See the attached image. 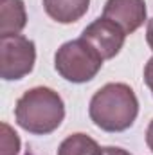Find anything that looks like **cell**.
I'll return each instance as SVG.
<instances>
[{
    "mask_svg": "<svg viewBox=\"0 0 153 155\" xmlns=\"http://www.w3.org/2000/svg\"><path fill=\"white\" fill-rule=\"evenodd\" d=\"M139 114V101L126 83H106L90 99L88 116L92 123L110 134L128 130Z\"/></svg>",
    "mask_w": 153,
    "mask_h": 155,
    "instance_id": "1",
    "label": "cell"
},
{
    "mask_svg": "<svg viewBox=\"0 0 153 155\" xmlns=\"http://www.w3.org/2000/svg\"><path fill=\"white\" fill-rule=\"evenodd\" d=\"M15 119L20 128L34 135L52 134L65 119L61 96L49 87H34L22 94L15 107Z\"/></svg>",
    "mask_w": 153,
    "mask_h": 155,
    "instance_id": "2",
    "label": "cell"
},
{
    "mask_svg": "<svg viewBox=\"0 0 153 155\" xmlns=\"http://www.w3.org/2000/svg\"><path fill=\"white\" fill-rule=\"evenodd\" d=\"M101 54L83 38L65 41L54 56L58 74L70 83H86L97 76L103 67Z\"/></svg>",
    "mask_w": 153,
    "mask_h": 155,
    "instance_id": "3",
    "label": "cell"
},
{
    "mask_svg": "<svg viewBox=\"0 0 153 155\" xmlns=\"http://www.w3.org/2000/svg\"><path fill=\"white\" fill-rule=\"evenodd\" d=\"M36 61L34 41L22 35L0 36V76L5 81L31 74Z\"/></svg>",
    "mask_w": 153,
    "mask_h": 155,
    "instance_id": "4",
    "label": "cell"
},
{
    "mask_svg": "<svg viewBox=\"0 0 153 155\" xmlns=\"http://www.w3.org/2000/svg\"><path fill=\"white\" fill-rule=\"evenodd\" d=\"M81 38L86 40L101 54L103 60H112L122 49L126 33L112 20L99 16L97 20H94L90 25H86L83 29Z\"/></svg>",
    "mask_w": 153,
    "mask_h": 155,
    "instance_id": "5",
    "label": "cell"
},
{
    "mask_svg": "<svg viewBox=\"0 0 153 155\" xmlns=\"http://www.w3.org/2000/svg\"><path fill=\"white\" fill-rule=\"evenodd\" d=\"M146 2L144 0H106L103 16L117 24L126 36L135 33L146 22Z\"/></svg>",
    "mask_w": 153,
    "mask_h": 155,
    "instance_id": "6",
    "label": "cell"
},
{
    "mask_svg": "<svg viewBox=\"0 0 153 155\" xmlns=\"http://www.w3.org/2000/svg\"><path fill=\"white\" fill-rule=\"evenodd\" d=\"M90 0H43L45 13L58 24H74L86 15Z\"/></svg>",
    "mask_w": 153,
    "mask_h": 155,
    "instance_id": "7",
    "label": "cell"
},
{
    "mask_svg": "<svg viewBox=\"0 0 153 155\" xmlns=\"http://www.w3.org/2000/svg\"><path fill=\"white\" fill-rule=\"evenodd\" d=\"M27 24L25 5L22 0H2L0 2V36L20 35Z\"/></svg>",
    "mask_w": 153,
    "mask_h": 155,
    "instance_id": "8",
    "label": "cell"
},
{
    "mask_svg": "<svg viewBox=\"0 0 153 155\" xmlns=\"http://www.w3.org/2000/svg\"><path fill=\"white\" fill-rule=\"evenodd\" d=\"M56 155H105L103 148L86 134H72L58 146Z\"/></svg>",
    "mask_w": 153,
    "mask_h": 155,
    "instance_id": "9",
    "label": "cell"
},
{
    "mask_svg": "<svg viewBox=\"0 0 153 155\" xmlns=\"http://www.w3.org/2000/svg\"><path fill=\"white\" fill-rule=\"evenodd\" d=\"M4 137H2V155H16L20 150V139L18 135L9 128V124H2Z\"/></svg>",
    "mask_w": 153,
    "mask_h": 155,
    "instance_id": "10",
    "label": "cell"
},
{
    "mask_svg": "<svg viewBox=\"0 0 153 155\" xmlns=\"http://www.w3.org/2000/svg\"><path fill=\"white\" fill-rule=\"evenodd\" d=\"M144 83L148 85L150 92L153 94V56L148 60V63L144 65Z\"/></svg>",
    "mask_w": 153,
    "mask_h": 155,
    "instance_id": "11",
    "label": "cell"
},
{
    "mask_svg": "<svg viewBox=\"0 0 153 155\" xmlns=\"http://www.w3.org/2000/svg\"><path fill=\"white\" fill-rule=\"evenodd\" d=\"M103 152H105V155H132L130 152L117 148V146H106V148H103Z\"/></svg>",
    "mask_w": 153,
    "mask_h": 155,
    "instance_id": "12",
    "label": "cell"
},
{
    "mask_svg": "<svg viewBox=\"0 0 153 155\" xmlns=\"http://www.w3.org/2000/svg\"><path fill=\"white\" fill-rule=\"evenodd\" d=\"M146 41H148L150 49L153 51V18L148 20V27H146Z\"/></svg>",
    "mask_w": 153,
    "mask_h": 155,
    "instance_id": "13",
    "label": "cell"
},
{
    "mask_svg": "<svg viewBox=\"0 0 153 155\" xmlns=\"http://www.w3.org/2000/svg\"><path fill=\"white\" fill-rule=\"evenodd\" d=\"M146 144H148V148L153 152V119L150 121V124L146 128Z\"/></svg>",
    "mask_w": 153,
    "mask_h": 155,
    "instance_id": "14",
    "label": "cell"
}]
</instances>
